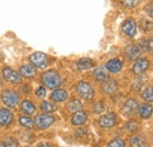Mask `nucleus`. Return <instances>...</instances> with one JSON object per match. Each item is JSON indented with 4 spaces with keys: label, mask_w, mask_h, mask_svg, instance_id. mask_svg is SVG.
<instances>
[{
    "label": "nucleus",
    "mask_w": 153,
    "mask_h": 147,
    "mask_svg": "<svg viewBox=\"0 0 153 147\" xmlns=\"http://www.w3.org/2000/svg\"><path fill=\"white\" fill-rule=\"evenodd\" d=\"M41 81H42V84H44V86L46 88H51V90L58 88L61 85V82H62L60 74L58 73L56 70L46 71L45 73L41 75Z\"/></svg>",
    "instance_id": "nucleus-1"
},
{
    "label": "nucleus",
    "mask_w": 153,
    "mask_h": 147,
    "mask_svg": "<svg viewBox=\"0 0 153 147\" xmlns=\"http://www.w3.org/2000/svg\"><path fill=\"white\" fill-rule=\"evenodd\" d=\"M0 99H1L2 104L6 105L7 107H16L20 102L19 93L14 90H10V88H6L1 92Z\"/></svg>",
    "instance_id": "nucleus-2"
},
{
    "label": "nucleus",
    "mask_w": 153,
    "mask_h": 147,
    "mask_svg": "<svg viewBox=\"0 0 153 147\" xmlns=\"http://www.w3.org/2000/svg\"><path fill=\"white\" fill-rule=\"evenodd\" d=\"M76 92L84 100H91V99H93L94 93H96L93 86L91 84H88L87 81H84V80L79 81L76 85Z\"/></svg>",
    "instance_id": "nucleus-3"
},
{
    "label": "nucleus",
    "mask_w": 153,
    "mask_h": 147,
    "mask_svg": "<svg viewBox=\"0 0 153 147\" xmlns=\"http://www.w3.org/2000/svg\"><path fill=\"white\" fill-rule=\"evenodd\" d=\"M1 72H2V76L6 81H8L13 85H20L21 84V76H20L19 72L13 70L12 67L5 66V67H2Z\"/></svg>",
    "instance_id": "nucleus-4"
},
{
    "label": "nucleus",
    "mask_w": 153,
    "mask_h": 147,
    "mask_svg": "<svg viewBox=\"0 0 153 147\" xmlns=\"http://www.w3.org/2000/svg\"><path fill=\"white\" fill-rule=\"evenodd\" d=\"M56 122V118L51 114H46V113H41L36 118V126L39 129H47L51 127L53 124Z\"/></svg>",
    "instance_id": "nucleus-5"
},
{
    "label": "nucleus",
    "mask_w": 153,
    "mask_h": 147,
    "mask_svg": "<svg viewBox=\"0 0 153 147\" xmlns=\"http://www.w3.org/2000/svg\"><path fill=\"white\" fill-rule=\"evenodd\" d=\"M28 59L31 61V65L38 68H45L48 64V56L46 53H42V52H34L30 55Z\"/></svg>",
    "instance_id": "nucleus-6"
},
{
    "label": "nucleus",
    "mask_w": 153,
    "mask_h": 147,
    "mask_svg": "<svg viewBox=\"0 0 153 147\" xmlns=\"http://www.w3.org/2000/svg\"><path fill=\"white\" fill-rule=\"evenodd\" d=\"M121 31L126 37H135V34H137V22H135V20L132 18L126 19L121 24Z\"/></svg>",
    "instance_id": "nucleus-7"
},
{
    "label": "nucleus",
    "mask_w": 153,
    "mask_h": 147,
    "mask_svg": "<svg viewBox=\"0 0 153 147\" xmlns=\"http://www.w3.org/2000/svg\"><path fill=\"white\" fill-rule=\"evenodd\" d=\"M149 67H150V60L147 58H140L135 60L132 71L135 75H140V74L145 73L149 70Z\"/></svg>",
    "instance_id": "nucleus-8"
},
{
    "label": "nucleus",
    "mask_w": 153,
    "mask_h": 147,
    "mask_svg": "<svg viewBox=\"0 0 153 147\" xmlns=\"http://www.w3.org/2000/svg\"><path fill=\"white\" fill-rule=\"evenodd\" d=\"M138 107H139L138 100H137V99H134V98H130V99H127V100L125 101V104L123 105L121 111H123L124 115L130 117V115L134 114V113L138 111Z\"/></svg>",
    "instance_id": "nucleus-9"
},
{
    "label": "nucleus",
    "mask_w": 153,
    "mask_h": 147,
    "mask_svg": "<svg viewBox=\"0 0 153 147\" xmlns=\"http://www.w3.org/2000/svg\"><path fill=\"white\" fill-rule=\"evenodd\" d=\"M117 122V117L114 113H107L100 117L99 119V126L102 128H112Z\"/></svg>",
    "instance_id": "nucleus-10"
},
{
    "label": "nucleus",
    "mask_w": 153,
    "mask_h": 147,
    "mask_svg": "<svg viewBox=\"0 0 153 147\" xmlns=\"http://www.w3.org/2000/svg\"><path fill=\"white\" fill-rule=\"evenodd\" d=\"M18 72H19L20 76H24V78H26V79H32V78H34V76L38 74L37 68H36L33 65H31V64L21 65Z\"/></svg>",
    "instance_id": "nucleus-11"
},
{
    "label": "nucleus",
    "mask_w": 153,
    "mask_h": 147,
    "mask_svg": "<svg viewBox=\"0 0 153 147\" xmlns=\"http://www.w3.org/2000/svg\"><path fill=\"white\" fill-rule=\"evenodd\" d=\"M101 91H102V93H105L107 95H113L118 91V82L115 81L114 79H110L108 78L106 81L102 82Z\"/></svg>",
    "instance_id": "nucleus-12"
},
{
    "label": "nucleus",
    "mask_w": 153,
    "mask_h": 147,
    "mask_svg": "<svg viewBox=\"0 0 153 147\" xmlns=\"http://www.w3.org/2000/svg\"><path fill=\"white\" fill-rule=\"evenodd\" d=\"M105 67H106L107 72H110V73H119L123 70V61L120 59H118V58H113V59H111V60H108L106 62Z\"/></svg>",
    "instance_id": "nucleus-13"
},
{
    "label": "nucleus",
    "mask_w": 153,
    "mask_h": 147,
    "mask_svg": "<svg viewBox=\"0 0 153 147\" xmlns=\"http://www.w3.org/2000/svg\"><path fill=\"white\" fill-rule=\"evenodd\" d=\"M88 120V115L85 111H78L76 113H73V115L71 117V122L74 126H82L86 121Z\"/></svg>",
    "instance_id": "nucleus-14"
},
{
    "label": "nucleus",
    "mask_w": 153,
    "mask_h": 147,
    "mask_svg": "<svg viewBox=\"0 0 153 147\" xmlns=\"http://www.w3.org/2000/svg\"><path fill=\"white\" fill-rule=\"evenodd\" d=\"M125 54L126 56L130 59V60H137L140 54H141V50H140V47H139V45H137V44H131V45H128V46H126V48H125Z\"/></svg>",
    "instance_id": "nucleus-15"
},
{
    "label": "nucleus",
    "mask_w": 153,
    "mask_h": 147,
    "mask_svg": "<svg viewBox=\"0 0 153 147\" xmlns=\"http://www.w3.org/2000/svg\"><path fill=\"white\" fill-rule=\"evenodd\" d=\"M67 98H68V93L64 88H56L50 95V99L53 102H64L67 100Z\"/></svg>",
    "instance_id": "nucleus-16"
},
{
    "label": "nucleus",
    "mask_w": 153,
    "mask_h": 147,
    "mask_svg": "<svg viewBox=\"0 0 153 147\" xmlns=\"http://www.w3.org/2000/svg\"><path fill=\"white\" fill-rule=\"evenodd\" d=\"M13 113L7 108L0 107V126H8L13 121Z\"/></svg>",
    "instance_id": "nucleus-17"
},
{
    "label": "nucleus",
    "mask_w": 153,
    "mask_h": 147,
    "mask_svg": "<svg viewBox=\"0 0 153 147\" xmlns=\"http://www.w3.org/2000/svg\"><path fill=\"white\" fill-rule=\"evenodd\" d=\"M20 111L25 115H32V114H34V112L37 111V108H36V105L32 101H30V100H22L21 104H20Z\"/></svg>",
    "instance_id": "nucleus-18"
},
{
    "label": "nucleus",
    "mask_w": 153,
    "mask_h": 147,
    "mask_svg": "<svg viewBox=\"0 0 153 147\" xmlns=\"http://www.w3.org/2000/svg\"><path fill=\"white\" fill-rule=\"evenodd\" d=\"M76 64V68L79 71H86V70H90V68L94 67V61L92 59H90V58L79 59Z\"/></svg>",
    "instance_id": "nucleus-19"
},
{
    "label": "nucleus",
    "mask_w": 153,
    "mask_h": 147,
    "mask_svg": "<svg viewBox=\"0 0 153 147\" xmlns=\"http://www.w3.org/2000/svg\"><path fill=\"white\" fill-rule=\"evenodd\" d=\"M130 144H131V147H150L146 138L144 135H133L130 140Z\"/></svg>",
    "instance_id": "nucleus-20"
},
{
    "label": "nucleus",
    "mask_w": 153,
    "mask_h": 147,
    "mask_svg": "<svg viewBox=\"0 0 153 147\" xmlns=\"http://www.w3.org/2000/svg\"><path fill=\"white\" fill-rule=\"evenodd\" d=\"M139 110V115L141 119H150L151 115H152V106L150 104H143L138 107Z\"/></svg>",
    "instance_id": "nucleus-21"
},
{
    "label": "nucleus",
    "mask_w": 153,
    "mask_h": 147,
    "mask_svg": "<svg viewBox=\"0 0 153 147\" xmlns=\"http://www.w3.org/2000/svg\"><path fill=\"white\" fill-rule=\"evenodd\" d=\"M66 108L70 111V112L76 113L78 111L82 110V102H81L79 99H76V98H72V99L66 104Z\"/></svg>",
    "instance_id": "nucleus-22"
},
{
    "label": "nucleus",
    "mask_w": 153,
    "mask_h": 147,
    "mask_svg": "<svg viewBox=\"0 0 153 147\" xmlns=\"http://www.w3.org/2000/svg\"><path fill=\"white\" fill-rule=\"evenodd\" d=\"M93 76H94V79H96L97 81H99V82H104V81H106L108 79V74L104 71L102 67L96 68L94 72H93Z\"/></svg>",
    "instance_id": "nucleus-23"
},
{
    "label": "nucleus",
    "mask_w": 153,
    "mask_h": 147,
    "mask_svg": "<svg viewBox=\"0 0 153 147\" xmlns=\"http://www.w3.org/2000/svg\"><path fill=\"white\" fill-rule=\"evenodd\" d=\"M140 50L144 52H152V38H143L140 39Z\"/></svg>",
    "instance_id": "nucleus-24"
},
{
    "label": "nucleus",
    "mask_w": 153,
    "mask_h": 147,
    "mask_svg": "<svg viewBox=\"0 0 153 147\" xmlns=\"http://www.w3.org/2000/svg\"><path fill=\"white\" fill-rule=\"evenodd\" d=\"M19 124L25 128H33L34 127V121L30 115H21L19 118Z\"/></svg>",
    "instance_id": "nucleus-25"
},
{
    "label": "nucleus",
    "mask_w": 153,
    "mask_h": 147,
    "mask_svg": "<svg viewBox=\"0 0 153 147\" xmlns=\"http://www.w3.org/2000/svg\"><path fill=\"white\" fill-rule=\"evenodd\" d=\"M40 110L42 113H46V114H50V113H53L54 111L57 110V107L54 106V104L50 102V101H41L40 104Z\"/></svg>",
    "instance_id": "nucleus-26"
},
{
    "label": "nucleus",
    "mask_w": 153,
    "mask_h": 147,
    "mask_svg": "<svg viewBox=\"0 0 153 147\" xmlns=\"http://www.w3.org/2000/svg\"><path fill=\"white\" fill-rule=\"evenodd\" d=\"M141 98L146 101V102H152L153 100V91L152 87L149 86V87H145L144 91L141 92Z\"/></svg>",
    "instance_id": "nucleus-27"
},
{
    "label": "nucleus",
    "mask_w": 153,
    "mask_h": 147,
    "mask_svg": "<svg viewBox=\"0 0 153 147\" xmlns=\"http://www.w3.org/2000/svg\"><path fill=\"white\" fill-rule=\"evenodd\" d=\"M124 128H125V131H126V132L132 133V132H135L137 129L139 128V124H138L135 120H128V121L125 124Z\"/></svg>",
    "instance_id": "nucleus-28"
},
{
    "label": "nucleus",
    "mask_w": 153,
    "mask_h": 147,
    "mask_svg": "<svg viewBox=\"0 0 153 147\" xmlns=\"http://www.w3.org/2000/svg\"><path fill=\"white\" fill-rule=\"evenodd\" d=\"M106 147H126V143L121 138H114L106 145Z\"/></svg>",
    "instance_id": "nucleus-29"
},
{
    "label": "nucleus",
    "mask_w": 153,
    "mask_h": 147,
    "mask_svg": "<svg viewBox=\"0 0 153 147\" xmlns=\"http://www.w3.org/2000/svg\"><path fill=\"white\" fill-rule=\"evenodd\" d=\"M5 146L6 147H19V141H18V139L17 138H14V137H10V138H7L6 140H5Z\"/></svg>",
    "instance_id": "nucleus-30"
},
{
    "label": "nucleus",
    "mask_w": 153,
    "mask_h": 147,
    "mask_svg": "<svg viewBox=\"0 0 153 147\" xmlns=\"http://www.w3.org/2000/svg\"><path fill=\"white\" fill-rule=\"evenodd\" d=\"M140 26H141V28L145 31V32H147V31H150L151 28H152V22L150 21V20H147V19H141L140 20Z\"/></svg>",
    "instance_id": "nucleus-31"
},
{
    "label": "nucleus",
    "mask_w": 153,
    "mask_h": 147,
    "mask_svg": "<svg viewBox=\"0 0 153 147\" xmlns=\"http://www.w3.org/2000/svg\"><path fill=\"white\" fill-rule=\"evenodd\" d=\"M139 2H140V0H123V4L126 8H133Z\"/></svg>",
    "instance_id": "nucleus-32"
},
{
    "label": "nucleus",
    "mask_w": 153,
    "mask_h": 147,
    "mask_svg": "<svg viewBox=\"0 0 153 147\" xmlns=\"http://www.w3.org/2000/svg\"><path fill=\"white\" fill-rule=\"evenodd\" d=\"M105 111V106H104V104L102 102H100V101H98L94 104V106H93V112L97 113V114H99V113H102Z\"/></svg>",
    "instance_id": "nucleus-33"
},
{
    "label": "nucleus",
    "mask_w": 153,
    "mask_h": 147,
    "mask_svg": "<svg viewBox=\"0 0 153 147\" xmlns=\"http://www.w3.org/2000/svg\"><path fill=\"white\" fill-rule=\"evenodd\" d=\"M36 94L39 98H45L46 97V87L45 86H39L36 91Z\"/></svg>",
    "instance_id": "nucleus-34"
},
{
    "label": "nucleus",
    "mask_w": 153,
    "mask_h": 147,
    "mask_svg": "<svg viewBox=\"0 0 153 147\" xmlns=\"http://www.w3.org/2000/svg\"><path fill=\"white\" fill-rule=\"evenodd\" d=\"M145 12L149 14V17H150V18H152V17H153L152 5H151V4H150V5H147V7H145Z\"/></svg>",
    "instance_id": "nucleus-35"
},
{
    "label": "nucleus",
    "mask_w": 153,
    "mask_h": 147,
    "mask_svg": "<svg viewBox=\"0 0 153 147\" xmlns=\"http://www.w3.org/2000/svg\"><path fill=\"white\" fill-rule=\"evenodd\" d=\"M38 147H53V146H51L50 144H39Z\"/></svg>",
    "instance_id": "nucleus-36"
},
{
    "label": "nucleus",
    "mask_w": 153,
    "mask_h": 147,
    "mask_svg": "<svg viewBox=\"0 0 153 147\" xmlns=\"http://www.w3.org/2000/svg\"><path fill=\"white\" fill-rule=\"evenodd\" d=\"M0 147H6V146H5V144H4V143H1V141H0Z\"/></svg>",
    "instance_id": "nucleus-37"
},
{
    "label": "nucleus",
    "mask_w": 153,
    "mask_h": 147,
    "mask_svg": "<svg viewBox=\"0 0 153 147\" xmlns=\"http://www.w3.org/2000/svg\"><path fill=\"white\" fill-rule=\"evenodd\" d=\"M2 85V78H1V75H0V86Z\"/></svg>",
    "instance_id": "nucleus-38"
}]
</instances>
